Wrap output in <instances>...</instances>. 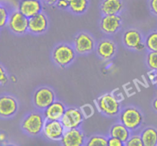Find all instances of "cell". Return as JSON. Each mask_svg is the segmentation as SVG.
<instances>
[{"label":"cell","mask_w":157,"mask_h":146,"mask_svg":"<svg viewBox=\"0 0 157 146\" xmlns=\"http://www.w3.org/2000/svg\"><path fill=\"white\" fill-rule=\"evenodd\" d=\"M81 111L85 119L90 118V117L93 116L95 112L93 105H91L90 104H85L81 106Z\"/></svg>","instance_id":"27"},{"label":"cell","mask_w":157,"mask_h":146,"mask_svg":"<svg viewBox=\"0 0 157 146\" xmlns=\"http://www.w3.org/2000/svg\"><path fill=\"white\" fill-rule=\"evenodd\" d=\"M104 15H120L124 9L123 0H102L100 6Z\"/></svg>","instance_id":"17"},{"label":"cell","mask_w":157,"mask_h":146,"mask_svg":"<svg viewBox=\"0 0 157 146\" xmlns=\"http://www.w3.org/2000/svg\"><path fill=\"white\" fill-rule=\"evenodd\" d=\"M17 100L11 95L0 96V117L8 118L12 117L18 111Z\"/></svg>","instance_id":"14"},{"label":"cell","mask_w":157,"mask_h":146,"mask_svg":"<svg viewBox=\"0 0 157 146\" xmlns=\"http://www.w3.org/2000/svg\"><path fill=\"white\" fill-rule=\"evenodd\" d=\"M49 26L48 18L43 12L29 18V32L35 35L42 34L47 31Z\"/></svg>","instance_id":"13"},{"label":"cell","mask_w":157,"mask_h":146,"mask_svg":"<svg viewBox=\"0 0 157 146\" xmlns=\"http://www.w3.org/2000/svg\"><path fill=\"white\" fill-rule=\"evenodd\" d=\"M126 146H144L140 135L134 134L130 135V138L125 143Z\"/></svg>","instance_id":"26"},{"label":"cell","mask_w":157,"mask_h":146,"mask_svg":"<svg viewBox=\"0 0 157 146\" xmlns=\"http://www.w3.org/2000/svg\"><path fill=\"white\" fill-rule=\"evenodd\" d=\"M89 6V0H70L68 9L75 15H82Z\"/></svg>","instance_id":"21"},{"label":"cell","mask_w":157,"mask_h":146,"mask_svg":"<svg viewBox=\"0 0 157 146\" xmlns=\"http://www.w3.org/2000/svg\"><path fill=\"white\" fill-rule=\"evenodd\" d=\"M75 48L68 44H60L54 49L52 52V59L54 62L60 67H67L75 59Z\"/></svg>","instance_id":"3"},{"label":"cell","mask_w":157,"mask_h":146,"mask_svg":"<svg viewBox=\"0 0 157 146\" xmlns=\"http://www.w3.org/2000/svg\"><path fill=\"white\" fill-rule=\"evenodd\" d=\"M123 41L126 47L135 49L143 43V37L140 32L136 29H130L124 32L123 35Z\"/></svg>","instance_id":"18"},{"label":"cell","mask_w":157,"mask_h":146,"mask_svg":"<svg viewBox=\"0 0 157 146\" xmlns=\"http://www.w3.org/2000/svg\"><path fill=\"white\" fill-rule=\"evenodd\" d=\"M46 119L43 113L33 112L25 117L21 123L22 130L30 136H36L42 133Z\"/></svg>","instance_id":"1"},{"label":"cell","mask_w":157,"mask_h":146,"mask_svg":"<svg viewBox=\"0 0 157 146\" xmlns=\"http://www.w3.org/2000/svg\"><path fill=\"white\" fill-rule=\"evenodd\" d=\"M98 111L107 116H116L121 112V104L116 97L107 93L101 95L96 100Z\"/></svg>","instance_id":"4"},{"label":"cell","mask_w":157,"mask_h":146,"mask_svg":"<svg viewBox=\"0 0 157 146\" xmlns=\"http://www.w3.org/2000/svg\"><path fill=\"white\" fill-rule=\"evenodd\" d=\"M150 8L151 12L157 16V0H150Z\"/></svg>","instance_id":"31"},{"label":"cell","mask_w":157,"mask_h":146,"mask_svg":"<svg viewBox=\"0 0 157 146\" xmlns=\"http://www.w3.org/2000/svg\"><path fill=\"white\" fill-rule=\"evenodd\" d=\"M60 141L64 146H83L87 141L83 131L78 128L66 130Z\"/></svg>","instance_id":"10"},{"label":"cell","mask_w":157,"mask_h":146,"mask_svg":"<svg viewBox=\"0 0 157 146\" xmlns=\"http://www.w3.org/2000/svg\"><path fill=\"white\" fill-rule=\"evenodd\" d=\"M70 0H58L55 6L61 9H67L69 8Z\"/></svg>","instance_id":"30"},{"label":"cell","mask_w":157,"mask_h":146,"mask_svg":"<svg viewBox=\"0 0 157 146\" xmlns=\"http://www.w3.org/2000/svg\"><path fill=\"white\" fill-rule=\"evenodd\" d=\"M148 76L149 78H150V81H151L152 82L155 83V80H156V71L151 70L148 73Z\"/></svg>","instance_id":"32"},{"label":"cell","mask_w":157,"mask_h":146,"mask_svg":"<svg viewBox=\"0 0 157 146\" xmlns=\"http://www.w3.org/2000/svg\"><path fill=\"white\" fill-rule=\"evenodd\" d=\"M44 3L41 0H21L18 3V10L30 18L43 12Z\"/></svg>","instance_id":"12"},{"label":"cell","mask_w":157,"mask_h":146,"mask_svg":"<svg viewBox=\"0 0 157 146\" xmlns=\"http://www.w3.org/2000/svg\"><path fill=\"white\" fill-rule=\"evenodd\" d=\"M131 132L130 129L127 128L124 124L120 121L119 123H115L112 125L109 131V135L110 136L118 138L125 144L131 135Z\"/></svg>","instance_id":"19"},{"label":"cell","mask_w":157,"mask_h":146,"mask_svg":"<svg viewBox=\"0 0 157 146\" xmlns=\"http://www.w3.org/2000/svg\"><path fill=\"white\" fill-rule=\"evenodd\" d=\"M146 49L150 52H157V31L152 32L145 40Z\"/></svg>","instance_id":"23"},{"label":"cell","mask_w":157,"mask_h":146,"mask_svg":"<svg viewBox=\"0 0 157 146\" xmlns=\"http://www.w3.org/2000/svg\"><path fill=\"white\" fill-rule=\"evenodd\" d=\"M65 131L61 121H46L42 134L47 139L58 141L61 140Z\"/></svg>","instance_id":"8"},{"label":"cell","mask_w":157,"mask_h":146,"mask_svg":"<svg viewBox=\"0 0 157 146\" xmlns=\"http://www.w3.org/2000/svg\"><path fill=\"white\" fill-rule=\"evenodd\" d=\"M9 81V77H8L7 72L2 65H0V85H6Z\"/></svg>","instance_id":"28"},{"label":"cell","mask_w":157,"mask_h":146,"mask_svg":"<svg viewBox=\"0 0 157 146\" xmlns=\"http://www.w3.org/2000/svg\"><path fill=\"white\" fill-rule=\"evenodd\" d=\"M6 139V135L5 133H0V141L4 142Z\"/></svg>","instance_id":"34"},{"label":"cell","mask_w":157,"mask_h":146,"mask_svg":"<svg viewBox=\"0 0 157 146\" xmlns=\"http://www.w3.org/2000/svg\"><path fill=\"white\" fill-rule=\"evenodd\" d=\"M155 84L157 85V72H156V80H155Z\"/></svg>","instance_id":"37"},{"label":"cell","mask_w":157,"mask_h":146,"mask_svg":"<svg viewBox=\"0 0 157 146\" xmlns=\"http://www.w3.org/2000/svg\"><path fill=\"white\" fill-rule=\"evenodd\" d=\"M29 18L18 10L10 12L8 25L12 32L16 35H23L29 32Z\"/></svg>","instance_id":"5"},{"label":"cell","mask_w":157,"mask_h":146,"mask_svg":"<svg viewBox=\"0 0 157 146\" xmlns=\"http://www.w3.org/2000/svg\"><path fill=\"white\" fill-rule=\"evenodd\" d=\"M66 109L62 102L55 101L43 111V115L46 121H61Z\"/></svg>","instance_id":"15"},{"label":"cell","mask_w":157,"mask_h":146,"mask_svg":"<svg viewBox=\"0 0 157 146\" xmlns=\"http://www.w3.org/2000/svg\"><path fill=\"white\" fill-rule=\"evenodd\" d=\"M120 121L131 132H133L137 130L142 125L144 116L142 112L136 107L129 106L121 112Z\"/></svg>","instance_id":"2"},{"label":"cell","mask_w":157,"mask_h":146,"mask_svg":"<svg viewBox=\"0 0 157 146\" xmlns=\"http://www.w3.org/2000/svg\"><path fill=\"white\" fill-rule=\"evenodd\" d=\"M55 101V92L48 87H41L35 91L33 96L34 105L38 109L44 111Z\"/></svg>","instance_id":"7"},{"label":"cell","mask_w":157,"mask_h":146,"mask_svg":"<svg viewBox=\"0 0 157 146\" xmlns=\"http://www.w3.org/2000/svg\"><path fill=\"white\" fill-rule=\"evenodd\" d=\"M96 52L100 58L107 61L111 59L115 55L117 52V45L111 40H102L97 45Z\"/></svg>","instance_id":"16"},{"label":"cell","mask_w":157,"mask_h":146,"mask_svg":"<svg viewBox=\"0 0 157 146\" xmlns=\"http://www.w3.org/2000/svg\"><path fill=\"white\" fill-rule=\"evenodd\" d=\"M9 15L10 12H9L7 8L2 5H0V29L8 25Z\"/></svg>","instance_id":"24"},{"label":"cell","mask_w":157,"mask_h":146,"mask_svg":"<svg viewBox=\"0 0 157 146\" xmlns=\"http://www.w3.org/2000/svg\"><path fill=\"white\" fill-rule=\"evenodd\" d=\"M147 64L150 70L157 72V52H150L147 57Z\"/></svg>","instance_id":"25"},{"label":"cell","mask_w":157,"mask_h":146,"mask_svg":"<svg viewBox=\"0 0 157 146\" xmlns=\"http://www.w3.org/2000/svg\"><path fill=\"white\" fill-rule=\"evenodd\" d=\"M95 46L93 37L87 32H81L75 36L74 40V48L78 54H87L94 50Z\"/></svg>","instance_id":"9"},{"label":"cell","mask_w":157,"mask_h":146,"mask_svg":"<svg viewBox=\"0 0 157 146\" xmlns=\"http://www.w3.org/2000/svg\"><path fill=\"white\" fill-rule=\"evenodd\" d=\"M153 109H155V110L157 111V98L154 100V101H153Z\"/></svg>","instance_id":"36"},{"label":"cell","mask_w":157,"mask_h":146,"mask_svg":"<svg viewBox=\"0 0 157 146\" xmlns=\"http://www.w3.org/2000/svg\"><path fill=\"white\" fill-rule=\"evenodd\" d=\"M125 145L124 142L116 137L110 136L108 138V146H124Z\"/></svg>","instance_id":"29"},{"label":"cell","mask_w":157,"mask_h":146,"mask_svg":"<svg viewBox=\"0 0 157 146\" xmlns=\"http://www.w3.org/2000/svg\"><path fill=\"white\" fill-rule=\"evenodd\" d=\"M122 17L120 15H103L100 26L103 32L107 35H113L117 32L122 26Z\"/></svg>","instance_id":"11"},{"label":"cell","mask_w":157,"mask_h":146,"mask_svg":"<svg viewBox=\"0 0 157 146\" xmlns=\"http://www.w3.org/2000/svg\"><path fill=\"white\" fill-rule=\"evenodd\" d=\"M41 1L47 6H55L58 0H41Z\"/></svg>","instance_id":"33"},{"label":"cell","mask_w":157,"mask_h":146,"mask_svg":"<svg viewBox=\"0 0 157 146\" xmlns=\"http://www.w3.org/2000/svg\"><path fill=\"white\" fill-rule=\"evenodd\" d=\"M84 119L81 109L71 107L66 109L61 121L65 130H68L81 127Z\"/></svg>","instance_id":"6"},{"label":"cell","mask_w":157,"mask_h":146,"mask_svg":"<svg viewBox=\"0 0 157 146\" xmlns=\"http://www.w3.org/2000/svg\"><path fill=\"white\" fill-rule=\"evenodd\" d=\"M87 146H108V138L103 135H93L86 141Z\"/></svg>","instance_id":"22"},{"label":"cell","mask_w":157,"mask_h":146,"mask_svg":"<svg viewBox=\"0 0 157 146\" xmlns=\"http://www.w3.org/2000/svg\"><path fill=\"white\" fill-rule=\"evenodd\" d=\"M144 146L157 145V130L154 128H146L140 134Z\"/></svg>","instance_id":"20"},{"label":"cell","mask_w":157,"mask_h":146,"mask_svg":"<svg viewBox=\"0 0 157 146\" xmlns=\"http://www.w3.org/2000/svg\"><path fill=\"white\" fill-rule=\"evenodd\" d=\"M10 79L12 80V82H14V83H16L17 81H18V79H17V78L15 76V75H11Z\"/></svg>","instance_id":"35"}]
</instances>
